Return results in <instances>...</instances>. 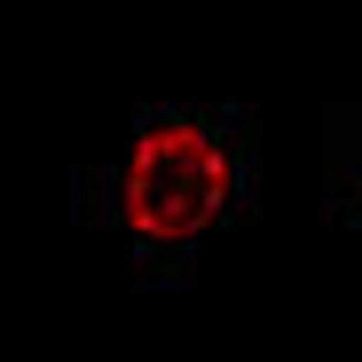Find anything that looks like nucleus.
Returning a JSON list of instances; mask_svg holds the SVG:
<instances>
[{"label":"nucleus","instance_id":"f257e3e1","mask_svg":"<svg viewBox=\"0 0 362 362\" xmlns=\"http://www.w3.org/2000/svg\"><path fill=\"white\" fill-rule=\"evenodd\" d=\"M228 205V150L197 118H158L127 158V228L150 245H181V236L213 228Z\"/></svg>","mask_w":362,"mask_h":362}]
</instances>
